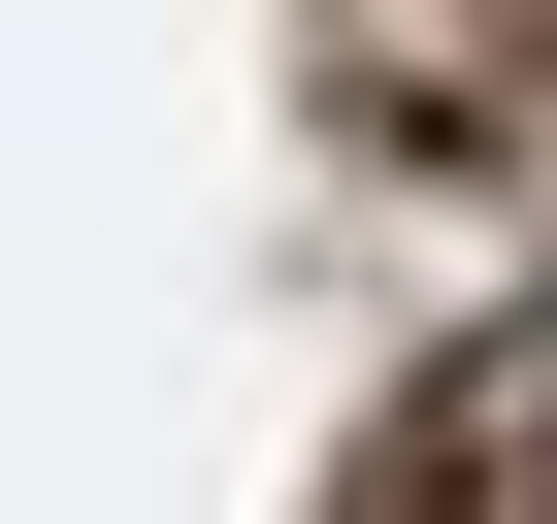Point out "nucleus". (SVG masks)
I'll use <instances>...</instances> for the list:
<instances>
[{"mask_svg":"<svg viewBox=\"0 0 557 524\" xmlns=\"http://www.w3.org/2000/svg\"><path fill=\"white\" fill-rule=\"evenodd\" d=\"M492 524H557V491H492Z\"/></svg>","mask_w":557,"mask_h":524,"instance_id":"obj_1","label":"nucleus"}]
</instances>
